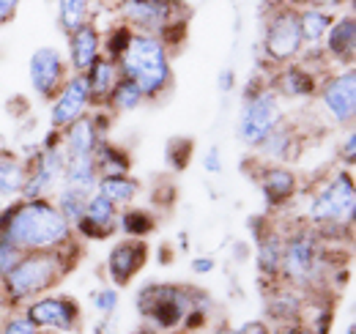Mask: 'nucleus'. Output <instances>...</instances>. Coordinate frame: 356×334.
Instances as JSON below:
<instances>
[{
	"mask_svg": "<svg viewBox=\"0 0 356 334\" xmlns=\"http://www.w3.org/2000/svg\"><path fill=\"white\" fill-rule=\"evenodd\" d=\"M0 239L19 252L60 250L72 241V225L47 198H22L0 214Z\"/></svg>",
	"mask_w": 356,
	"mask_h": 334,
	"instance_id": "nucleus-1",
	"label": "nucleus"
},
{
	"mask_svg": "<svg viewBox=\"0 0 356 334\" xmlns=\"http://www.w3.org/2000/svg\"><path fill=\"white\" fill-rule=\"evenodd\" d=\"M115 63H118L121 77H129L143 90L145 99H156L170 88L173 69H170V58H168V44L159 36L132 33L127 49L121 52V58Z\"/></svg>",
	"mask_w": 356,
	"mask_h": 334,
	"instance_id": "nucleus-2",
	"label": "nucleus"
},
{
	"mask_svg": "<svg viewBox=\"0 0 356 334\" xmlns=\"http://www.w3.org/2000/svg\"><path fill=\"white\" fill-rule=\"evenodd\" d=\"M69 269L72 263L63 257V250L25 252L19 263L0 280V285L11 304L33 301L39 293L55 288L69 274Z\"/></svg>",
	"mask_w": 356,
	"mask_h": 334,
	"instance_id": "nucleus-3",
	"label": "nucleus"
},
{
	"mask_svg": "<svg viewBox=\"0 0 356 334\" xmlns=\"http://www.w3.org/2000/svg\"><path fill=\"white\" fill-rule=\"evenodd\" d=\"M200 291L184 288V285H168V283H154L145 285L137 293V312L143 321L162 332H173L178 326H186L192 315H203L206 310L197 307L195 301L200 299Z\"/></svg>",
	"mask_w": 356,
	"mask_h": 334,
	"instance_id": "nucleus-4",
	"label": "nucleus"
},
{
	"mask_svg": "<svg viewBox=\"0 0 356 334\" xmlns=\"http://www.w3.org/2000/svg\"><path fill=\"white\" fill-rule=\"evenodd\" d=\"M321 269H323V247H321L318 230L305 228L282 239L280 277H285L293 288H315L323 274Z\"/></svg>",
	"mask_w": 356,
	"mask_h": 334,
	"instance_id": "nucleus-5",
	"label": "nucleus"
},
{
	"mask_svg": "<svg viewBox=\"0 0 356 334\" xmlns=\"http://www.w3.org/2000/svg\"><path fill=\"white\" fill-rule=\"evenodd\" d=\"M356 209V189L351 173H337L310 200V219L318 228H343L351 225Z\"/></svg>",
	"mask_w": 356,
	"mask_h": 334,
	"instance_id": "nucleus-6",
	"label": "nucleus"
},
{
	"mask_svg": "<svg viewBox=\"0 0 356 334\" xmlns=\"http://www.w3.org/2000/svg\"><path fill=\"white\" fill-rule=\"evenodd\" d=\"M282 121V107H280V96L274 93V88L266 90H255L244 99L241 113H238V140L250 148H261V143L277 129Z\"/></svg>",
	"mask_w": 356,
	"mask_h": 334,
	"instance_id": "nucleus-7",
	"label": "nucleus"
},
{
	"mask_svg": "<svg viewBox=\"0 0 356 334\" xmlns=\"http://www.w3.org/2000/svg\"><path fill=\"white\" fill-rule=\"evenodd\" d=\"M184 11L181 0H124L121 17L140 28V33L165 36L168 31H181L184 22H178V14Z\"/></svg>",
	"mask_w": 356,
	"mask_h": 334,
	"instance_id": "nucleus-8",
	"label": "nucleus"
},
{
	"mask_svg": "<svg viewBox=\"0 0 356 334\" xmlns=\"http://www.w3.org/2000/svg\"><path fill=\"white\" fill-rule=\"evenodd\" d=\"M25 315L42 329V332H63L72 334L83 326L80 304L72 296H42L33 299L25 307Z\"/></svg>",
	"mask_w": 356,
	"mask_h": 334,
	"instance_id": "nucleus-9",
	"label": "nucleus"
},
{
	"mask_svg": "<svg viewBox=\"0 0 356 334\" xmlns=\"http://www.w3.org/2000/svg\"><path fill=\"white\" fill-rule=\"evenodd\" d=\"M302 31H299V11L280 8L268 17L266 33H264V49L274 63H288L302 52Z\"/></svg>",
	"mask_w": 356,
	"mask_h": 334,
	"instance_id": "nucleus-10",
	"label": "nucleus"
},
{
	"mask_svg": "<svg viewBox=\"0 0 356 334\" xmlns=\"http://www.w3.org/2000/svg\"><path fill=\"white\" fill-rule=\"evenodd\" d=\"M66 159L69 157H66V151L60 145H47L44 151H39L36 162L28 167L22 198L25 200H36V198H44L47 192H52L58 186V181H63Z\"/></svg>",
	"mask_w": 356,
	"mask_h": 334,
	"instance_id": "nucleus-11",
	"label": "nucleus"
},
{
	"mask_svg": "<svg viewBox=\"0 0 356 334\" xmlns=\"http://www.w3.org/2000/svg\"><path fill=\"white\" fill-rule=\"evenodd\" d=\"M28 74H31V85L42 99H55L58 90L63 88L66 77V61L58 49L52 47H42L31 55L28 61Z\"/></svg>",
	"mask_w": 356,
	"mask_h": 334,
	"instance_id": "nucleus-12",
	"label": "nucleus"
},
{
	"mask_svg": "<svg viewBox=\"0 0 356 334\" xmlns=\"http://www.w3.org/2000/svg\"><path fill=\"white\" fill-rule=\"evenodd\" d=\"M321 102L337 124H354L356 116V72L346 69L321 85Z\"/></svg>",
	"mask_w": 356,
	"mask_h": 334,
	"instance_id": "nucleus-13",
	"label": "nucleus"
},
{
	"mask_svg": "<svg viewBox=\"0 0 356 334\" xmlns=\"http://www.w3.org/2000/svg\"><path fill=\"white\" fill-rule=\"evenodd\" d=\"M90 104V90L86 74H72L63 88L58 90L55 96V104H52V113H49V121L55 129H66L69 124H74L77 118L86 116Z\"/></svg>",
	"mask_w": 356,
	"mask_h": 334,
	"instance_id": "nucleus-14",
	"label": "nucleus"
},
{
	"mask_svg": "<svg viewBox=\"0 0 356 334\" xmlns=\"http://www.w3.org/2000/svg\"><path fill=\"white\" fill-rule=\"evenodd\" d=\"M145 263H148V244L143 239H124L107 255V274L118 288H124L143 271Z\"/></svg>",
	"mask_w": 356,
	"mask_h": 334,
	"instance_id": "nucleus-15",
	"label": "nucleus"
},
{
	"mask_svg": "<svg viewBox=\"0 0 356 334\" xmlns=\"http://www.w3.org/2000/svg\"><path fill=\"white\" fill-rule=\"evenodd\" d=\"M115 228H118V209H115L104 195L93 192L88 198V203H86V214H83V219L77 222L74 230H77L80 236L96 241V239L113 236Z\"/></svg>",
	"mask_w": 356,
	"mask_h": 334,
	"instance_id": "nucleus-16",
	"label": "nucleus"
},
{
	"mask_svg": "<svg viewBox=\"0 0 356 334\" xmlns=\"http://www.w3.org/2000/svg\"><path fill=\"white\" fill-rule=\"evenodd\" d=\"M296 186H299V181L288 167L268 165L261 173V192H264V198H266V203L271 209H277L285 200H291L296 195Z\"/></svg>",
	"mask_w": 356,
	"mask_h": 334,
	"instance_id": "nucleus-17",
	"label": "nucleus"
},
{
	"mask_svg": "<svg viewBox=\"0 0 356 334\" xmlns=\"http://www.w3.org/2000/svg\"><path fill=\"white\" fill-rule=\"evenodd\" d=\"M99 33L93 25H83L74 33H69V61L77 74H86L90 66L102 58L99 55Z\"/></svg>",
	"mask_w": 356,
	"mask_h": 334,
	"instance_id": "nucleus-18",
	"label": "nucleus"
},
{
	"mask_svg": "<svg viewBox=\"0 0 356 334\" xmlns=\"http://www.w3.org/2000/svg\"><path fill=\"white\" fill-rule=\"evenodd\" d=\"M63 132H66V140H63L66 157H93L96 145L104 140L102 132H99V124L90 116L77 118L74 124H69Z\"/></svg>",
	"mask_w": 356,
	"mask_h": 334,
	"instance_id": "nucleus-19",
	"label": "nucleus"
},
{
	"mask_svg": "<svg viewBox=\"0 0 356 334\" xmlns=\"http://www.w3.org/2000/svg\"><path fill=\"white\" fill-rule=\"evenodd\" d=\"M326 49L334 61L340 63H351L356 52V22L354 17H343L337 22H332L329 33H326Z\"/></svg>",
	"mask_w": 356,
	"mask_h": 334,
	"instance_id": "nucleus-20",
	"label": "nucleus"
},
{
	"mask_svg": "<svg viewBox=\"0 0 356 334\" xmlns=\"http://www.w3.org/2000/svg\"><path fill=\"white\" fill-rule=\"evenodd\" d=\"M60 184L69 186V189L93 195L96 184H99V167L93 162V157H69L66 167H63V181Z\"/></svg>",
	"mask_w": 356,
	"mask_h": 334,
	"instance_id": "nucleus-21",
	"label": "nucleus"
},
{
	"mask_svg": "<svg viewBox=\"0 0 356 334\" xmlns=\"http://www.w3.org/2000/svg\"><path fill=\"white\" fill-rule=\"evenodd\" d=\"M86 80H88L90 90V102H107V96L113 93L115 83L121 80V72H118V63L110 61V58H99L88 72H86Z\"/></svg>",
	"mask_w": 356,
	"mask_h": 334,
	"instance_id": "nucleus-22",
	"label": "nucleus"
},
{
	"mask_svg": "<svg viewBox=\"0 0 356 334\" xmlns=\"http://www.w3.org/2000/svg\"><path fill=\"white\" fill-rule=\"evenodd\" d=\"M255 263L264 280H277L280 269H282V236L277 230H268L258 239V250H255Z\"/></svg>",
	"mask_w": 356,
	"mask_h": 334,
	"instance_id": "nucleus-23",
	"label": "nucleus"
},
{
	"mask_svg": "<svg viewBox=\"0 0 356 334\" xmlns=\"http://www.w3.org/2000/svg\"><path fill=\"white\" fill-rule=\"evenodd\" d=\"M96 192H99V195H104L115 209H121V206H129L134 198H137L140 184L134 181L129 173H118V175H99Z\"/></svg>",
	"mask_w": 356,
	"mask_h": 334,
	"instance_id": "nucleus-24",
	"label": "nucleus"
},
{
	"mask_svg": "<svg viewBox=\"0 0 356 334\" xmlns=\"http://www.w3.org/2000/svg\"><path fill=\"white\" fill-rule=\"evenodd\" d=\"M25 178H28V165L11 151H0V198L22 195Z\"/></svg>",
	"mask_w": 356,
	"mask_h": 334,
	"instance_id": "nucleus-25",
	"label": "nucleus"
},
{
	"mask_svg": "<svg viewBox=\"0 0 356 334\" xmlns=\"http://www.w3.org/2000/svg\"><path fill=\"white\" fill-rule=\"evenodd\" d=\"M318 90V83L312 77V72L302 69V66H288L280 80H277V88L274 93H282L288 99H305V96H312Z\"/></svg>",
	"mask_w": 356,
	"mask_h": 334,
	"instance_id": "nucleus-26",
	"label": "nucleus"
},
{
	"mask_svg": "<svg viewBox=\"0 0 356 334\" xmlns=\"http://www.w3.org/2000/svg\"><path fill=\"white\" fill-rule=\"evenodd\" d=\"M293 148H296V137H293V129L288 124H277V129L268 134L266 140L261 143V154L274 159V162H285L293 157Z\"/></svg>",
	"mask_w": 356,
	"mask_h": 334,
	"instance_id": "nucleus-27",
	"label": "nucleus"
},
{
	"mask_svg": "<svg viewBox=\"0 0 356 334\" xmlns=\"http://www.w3.org/2000/svg\"><path fill=\"white\" fill-rule=\"evenodd\" d=\"M93 162L99 167V175H118V173H127V170H129V157H127L118 145H113V143H107V140H102V143L96 145Z\"/></svg>",
	"mask_w": 356,
	"mask_h": 334,
	"instance_id": "nucleus-28",
	"label": "nucleus"
},
{
	"mask_svg": "<svg viewBox=\"0 0 356 334\" xmlns=\"http://www.w3.org/2000/svg\"><path fill=\"white\" fill-rule=\"evenodd\" d=\"M332 28V17L321 8H305L299 11V31H302V42L305 44H315L321 39H326Z\"/></svg>",
	"mask_w": 356,
	"mask_h": 334,
	"instance_id": "nucleus-29",
	"label": "nucleus"
},
{
	"mask_svg": "<svg viewBox=\"0 0 356 334\" xmlns=\"http://www.w3.org/2000/svg\"><path fill=\"white\" fill-rule=\"evenodd\" d=\"M90 195L86 192H77V189H69V186H60V192H58V203H55V209L63 214V219L72 225V230L77 228V222L83 219V214H86V203H88Z\"/></svg>",
	"mask_w": 356,
	"mask_h": 334,
	"instance_id": "nucleus-30",
	"label": "nucleus"
},
{
	"mask_svg": "<svg viewBox=\"0 0 356 334\" xmlns=\"http://www.w3.org/2000/svg\"><path fill=\"white\" fill-rule=\"evenodd\" d=\"M107 102L115 107V113H132V110H137L145 102V96H143V90L129 77H121L115 83V88H113V93L107 96Z\"/></svg>",
	"mask_w": 356,
	"mask_h": 334,
	"instance_id": "nucleus-31",
	"label": "nucleus"
},
{
	"mask_svg": "<svg viewBox=\"0 0 356 334\" xmlns=\"http://www.w3.org/2000/svg\"><path fill=\"white\" fill-rule=\"evenodd\" d=\"M58 19L66 33H74L77 28L88 25V0H60L58 3Z\"/></svg>",
	"mask_w": 356,
	"mask_h": 334,
	"instance_id": "nucleus-32",
	"label": "nucleus"
},
{
	"mask_svg": "<svg viewBox=\"0 0 356 334\" xmlns=\"http://www.w3.org/2000/svg\"><path fill=\"white\" fill-rule=\"evenodd\" d=\"M118 225L129 239H145L154 230V216L143 209H127L118 216Z\"/></svg>",
	"mask_w": 356,
	"mask_h": 334,
	"instance_id": "nucleus-33",
	"label": "nucleus"
},
{
	"mask_svg": "<svg viewBox=\"0 0 356 334\" xmlns=\"http://www.w3.org/2000/svg\"><path fill=\"white\" fill-rule=\"evenodd\" d=\"M118 291L115 288H102V291H93L90 293V304H93V310L99 312V315H104V318H110L115 310H118Z\"/></svg>",
	"mask_w": 356,
	"mask_h": 334,
	"instance_id": "nucleus-34",
	"label": "nucleus"
},
{
	"mask_svg": "<svg viewBox=\"0 0 356 334\" xmlns=\"http://www.w3.org/2000/svg\"><path fill=\"white\" fill-rule=\"evenodd\" d=\"M0 334H44L25 312L22 315H8L0 326Z\"/></svg>",
	"mask_w": 356,
	"mask_h": 334,
	"instance_id": "nucleus-35",
	"label": "nucleus"
},
{
	"mask_svg": "<svg viewBox=\"0 0 356 334\" xmlns=\"http://www.w3.org/2000/svg\"><path fill=\"white\" fill-rule=\"evenodd\" d=\"M168 162H173L176 167H184L189 162V157H192V140H186V137H173L170 143H168Z\"/></svg>",
	"mask_w": 356,
	"mask_h": 334,
	"instance_id": "nucleus-36",
	"label": "nucleus"
},
{
	"mask_svg": "<svg viewBox=\"0 0 356 334\" xmlns=\"http://www.w3.org/2000/svg\"><path fill=\"white\" fill-rule=\"evenodd\" d=\"M25 252H19L14 244H8L6 239H0V280L19 263V257H22Z\"/></svg>",
	"mask_w": 356,
	"mask_h": 334,
	"instance_id": "nucleus-37",
	"label": "nucleus"
},
{
	"mask_svg": "<svg viewBox=\"0 0 356 334\" xmlns=\"http://www.w3.org/2000/svg\"><path fill=\"white\" fill-rule=\"evenodd\" d=\"M129 39H132V33H129L127 28H115V31H113V36H110V42H107V52H110V61H118V58H121V52L127 49Z\"/></svg>",
	"mask_w": 356,
	"mask_h": 334,
	"instance_id": "nucleus-38",
	"label": "nucleus"
},
{
	"mask_svg": "<svg viewBox=\"0 0 356 334\" xmlns=\"http://www.w3.org/2000/svg\"><path fill=\"white\" fill-rule=\"evenodd\" d=\"M340 154H343V159H346L348 165H354L356 162V134L354 132L346 134V143L340 145Z\"/></svg>",
	"mask_w": 356,
	"mask_h": 334,
	"instance_id": "nucleus-39",
	"label": "nucleus"
},
{
	"mask_svg": "<svg viewBox=\"0 0 356 334\" xmlns=\"http://www.w3.org/2000/svg\"><path fill=\"white\" fill-rule=\"evenodd\" d=\"M236 329H238V334H271L266 321H247V324H241Z\"/></svg>",
	"mask_w": 356,
	"mask_h": 334,
	"instance_id": "nucleus-40",
	"label": "nucleus"
},
{
	"mask_svg": "<svg viewBox=\"0 0 356 334\" xmlns=\"http://www.w3.org/2000/svg\"><path fill=\"white\" fill-rule=\"evenodd\" d=\"M203 167H206L209 173H214V175L222 170V162H220V148H217V145H214V148L206 154V162H203Z\"/></svg>",
	"mask_w": 356,
	"mask_h": 334,
	"instance_id": "nucleus-41",
	"label": "nucleus"
},
{
	"mask_svg": "<svg viewBox=\"0 0 356 334\" xmlns=\"http://www.w3.org/2000/svg\"><path fill=\"white\" fill-rule=\"evenodd\" d=\"M17 6H19V0H0V25H6L17 14Z\"/></svg>",
	"mask_w": 356,
	"mask_h": 334,
	"instance_id": "nucleus-42",
	"label": "nucleus"
},
{
	"mask_svg": "<svg viewBox=\"0 0 356 334\" xmlns=\"http://www.w3.org/2000/svg\"><path fill=\"white\" fill-rule=\"evenodd\" d=\"M192 271H195V274H209V271H214V257H195V260H192Z\"/></svg>",
	"mask_w": 356,
	"mask_h": 334,
	"instance_id": "nucleus-43",
	"label": "nucleus"
},
{
	"mask_svg": "<svg viewBox=\"0 0 356 334\" xmlns=\"http://www.w3.org/2000/svg\"><path fill=\"white\" fill-rule=\"evenodd\" d=\"M271 334H315L310 326H305V324H285V326H280L277 332Z\"/></svg>",
	"mask_w": 356,
	"mask_h": 334,
	"instance_id": "nucleus-44",
	"label": "nucleus"
},
{
	"mask_svg": "<svg viewBox=\"0 0 356 334\" xmlns=\"http://www.w3.org/2000/svg\"><path fill=\"white\" fill-rule=\"evenodd\" d=\"M233 83H236L233 72H230V69H225L222 74H220V90H222V93H227V90H233Z\"/></svg>",
	"mask_w": 356,
	"mask_h": 334,
	"instance_id": "nucleus-45",
	"label": "nucleus"
},
{
	"mask_svg": "<svg viewBox=\"0 0 356 334\" xmlns=\"http://www.w3.org/2000/svg\"><path fill=\"white\" fill-rule=\"evenodd\" d=\"M211 334H238V329H233V326H222V329H217V332Z\"/></svg>",
	"mask_w": 356,
	"mask_h": 334,
	"instance_id": "nucleus-46",
	"label": "nucleus"
},
{
	"mask_svg": "<svg viewBox=\"0 0 356 334\" xmlns=\"http://www.w3.org/2000/svg\"><path fill=\"white\" fill-rule=\"evenodd\" d=\"M93 334H107V332H104V326H96V329H93Z\"/></svg>",
	"mask_w": 356,
	"mask_h": 334,
	"instance_id": "nucleus-47",
	"label": "nucleus"
}]
</instances>
